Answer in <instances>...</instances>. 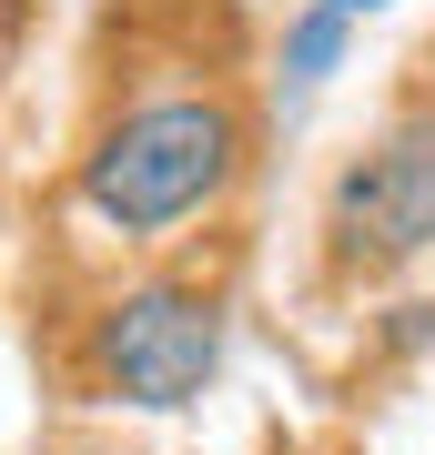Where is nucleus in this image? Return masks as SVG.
Listing matches in <instances>:
<instances>
[{"label": "nucleus", "mask_w": 435, "mask_h": 455, "mask_svg": "<svg viewBox=\"0 0 435 455\" xmlns=\"http://www.w3.org/2000/svg\"><path fill=\"white\" fill-rule=\"evenodd\" d=\"M254 163V112L223 82H173V92H132L92 122L71 163V193L101 233L122 243H162V233L203 223L213 203Z\"/></svg>", "instance_id": "obj_1"}, {"label": "nucleus", "mask_w": 435, "mask_h": 455, "mask_svg": "<svg viewBox=\"0 0 435 455\" xmlns=\"http://www.w3.org/2000/svg\"><path fill=\"white\" fill-rule=\"evenodd\" d=\"M81 385L101 405H132V415H173L223 374V293L213 283H182V274H142V283H112L92 314H81V344H71Z\"/></svg>", "instance_id": "obj_2"}, {"label": "nucleus", "mask_w": 435, "mask_h": 455, "mask_svg": "<svg viewBox=\"0 0 435 455\" xmlns=\"http://www.w3.org/2000/svg\"><path fill=\"white\" fill-rule=\"evenodd\" d=\"M415 253H435V112L385 122L324 193V263L344 283H375Z\"/></svg>", "instance_id": "obj_3"}, {"label": "nucleus", "mask_w": 435, "mask_h": 455, "mask_svg": "<svg viewBox=\"0 0 435 455\" xmlns=\"http://www.w3.org/2000/svg\"><path fill=\"white\" fill-rule=\"evenodd\" d=\"M334 61H344V11H334V0H314V11L284 31V71H294V82H324Z\"/></svg>", "instance_id": "obj_4"}, {"label": "nucleus", "mask_w": 435, "mask_h": 455, "mask_svg": "<svg viewBox=\"0 0 435 455\" xmlns=\"http://www.w3.org/2000/svg\"><path fill=\"white\" fill-rule=\"evenodd\" d=\"M334 11H344V20H355V11H385V0H334Z\"/></svg>", "instance_id": "obj_5"}]
</instances>
